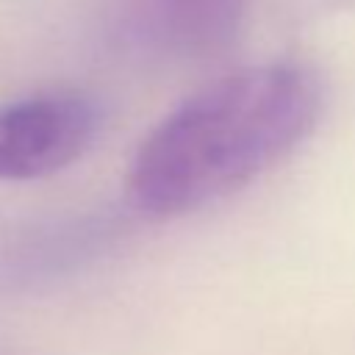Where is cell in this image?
<instances>
[{"mask_svg":"<svg viewBox=\"0 0 355 355\" xmlns=\"http://www.w3.org/2000/svg\"><path fill=\"white\" fill-rule=\"evenodd\" d=\"M319 114L322 89L308 67L280 61L222 75L141 141L130 197L161 219L216 202L302 144Z\"/></svg>","mask_w":355,"mask_h":355,"instance_id":"obj_1","label":"cell"},{"mask_svg":"<svg viewBox=\"0 0 355 355\" xmlns=\"http://www.w3.org/2000/svg\"><path fill=\"white\" fill-rule=\"evenodd\" d=\"M100 128L97 103L47 92L0 105V180H33L78 161Z\"/></svg>","mask_w":355,"mask_h":355,"instance_id":"obj_2","label":"cell"},{"mask_svg":"<svg viewBox=\"0 0 355 355\" xmlns=\"http://www.w3.org/2000/svg\"><path fill=\"white\" fill-rule=\"evenodd\" d=\"M247 0H141L147 28L169 50L205 55L227 47Z\"/></svg>","mask_w":355,"mask_h":355,"instance_id":"obj_3","label":"cell"}]
</instances>
